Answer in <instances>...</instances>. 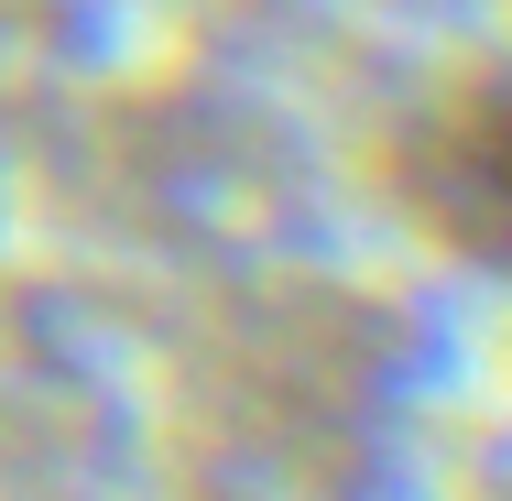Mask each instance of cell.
Wrapping results in <instances>:
<instances>
[{
    "instance_id": "obj_1",
    "label": "cell",
    "mask_w": 512,
    "mask_h": 501,
    "mask_svg": "<svg viewBox=\"0 0 512 501\" xmlns=\"http://www.w3.org/2000/svg\"><path fill=\"white\" fill-rule=\"evenodd\" d=\"M414 186L469 262H512V88H491V99L469 88L447 109L414 153Z\"/></svg>"
}]
</instances>
